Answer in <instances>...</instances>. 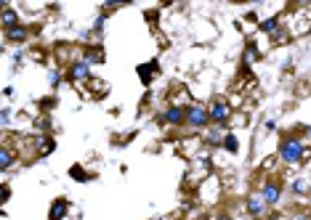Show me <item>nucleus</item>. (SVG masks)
I'll return each instance as SVG.
<instances>
[{"mask_svg": "<svg viewBox=\"0 0 311 220\" xmlns=\"http://www.w3.org/2000/svg\"><path fill=\"white\" fill-rule=\"evenodd\" d=\"M306 154H309V151H306V146H303L298 138H285V141H282L279 157L287 162V165H295V162H301Z\"/></svg>", "mask_w": 311, "mask_h": 220, "instance_id": "1", "label": "nucleus"}, {"mask_svg": "<svg viewBox=\"0 0 311 220\" xmlns=\"http://www.w3.org/2000/svg\"><path fill=\"white\" fill-rule=\"evenodd\" d=\"M186 122H189V127H205L207 122H210V109H205V106H197V104H191V106H186Z\"/></svg>", "mask_w": 311, "mask_h": 220, "instance_id": "2", "label": "nucleus"}, {"mask_svg": "<svg viewBox=\"0 0 311 220\" xmlns=\"http://www.w3.org/2000/svg\"><path fill=\"white\" fill-rule=\"evenodd\" d=\"M88 75H90V64H88L86 59H83V61H75V64L69 66V80H72V82L88 80Z\"/></svg>", "mask_w": 311, "mask_h": 220, "instance_id": "3", "label": "nucleus"}, {"mask_svg": "<svg viewBox=\"0 0 311 220\" xmlns=\"http://www.w3.org/2000/svg\"><path fill=\"white\" fill-rule=\"evenodd\" d=\"M229 117H231V106H229V104L218 101V104L210 106V122H218V125H224Z\"/></svg>", "mask_w": 311, "mask_h": 220, "instance_id": "4", "label": "nucleus"}, {"mask_svg": "<svg viewBox=\"0 0 311 220\" xmlns=\"http://www.w3.org/2000/svg\"><path fill=\"white\" fill-rule=\"evenodd\" d=\"M165 122H168V125H184V122H186V109H184V106H168Z\"/></svg>", "mask_w": 311, "mask_h": 220, "instance_id": "5", "label": "nucleus"}, {"mask_svg": "<svg viewBox=\"0 0 311 220\" xmlns=\"http://www.w3.org/2000/svg\"><path fill=\"white\" fill-rule=\"evenodd\" d=\"M261 196H263L266 204H276V202H279V183H266L263 191H261Z\"/></svg>", "mask_w": 311, "mask_h": 220, "instance_id": "6", "label": "nucleus"}, {"mask_svg": "<svg viewBox=\"0 0 311 220\" xmlns=\"http://www.w3.org/2000/svg\"><path fill=\"white\" fill-rule=\"evenodd\" d=\"M14 27H19V16H16L14 8H8V5H3V30H14Z\"/></svg>", "mask_w": 311, "mask_h": 220, "instance_id": "7", "label": "nucleus"}, {"mask_svg": "<svg viewBox=\"0 0 311 220\" xmlns=\"http://www.w3.org/2000/svg\"><path fill=\"white\" fill-rule=\"evenodd\" d=\"M155 72H157V61H149V64H141V66H138V77H141V82H144V85H149V82H152V77H155Z\"/></svg>", "mask_w": 311, "mask_h": 220, "instance_id": "8", "label": "nucleus"}, {"mask_svg": "<svg viewBox=\"0 0 311 220\" xmlns=\"http://www.w3.org/2000/svg\"><path fill=\"white\" fill-rule=\"evenodd\" d=\"M263 204H266V202H263V196H258V194H253L250 199H247V212H250V215H261L263 212Z\"/></svg>", "mask_w": 311, "mask_h": 220, "instance_id": "9", "label": "nucleus"}, {"mask_svg": "<svg viewBox=\"0 0 311 220\" xmlns=\"http://www.w3.org/2000/svg\"><path fill=\"white\" fill-rule=\"evenodd\" d=\"M64 215H67V202H64V199H56L53 204H51L48 218H51V220H61Z\"/></svg>", "mask_w": 311, "mask_h": 220, "instance_id": "10", "label": "nucleus"}, {"mask_svg": "<svg viewBox=\"0 0 311 220\" xmlns=\"http://www.w3.org/2000/svg\"><path fill=\"white\" fill-rule=\"evenodd\" d=\"M5 37H8L11 43H21V40H27V27H14V30H8L5 32Z\"/></svg>", "mask_w": 311, "mask_h": 220, "instance_id": "11", "label": "nucleus"}, {"mask_svg": "<svg viewBox=\"0 0 311 220\" xmlns=\"http://www.w3.org/2000/svg\"><path fill=\"white\" fill-rule=\"evenodd\" d=\"M261 30H263V32H269V35L279 32V19H276V16H271V19H266V21L261 24Z\"/></svg>", "mask_w": 311, "mask_h": 220, "instance_id": "12", "label": "nucleus"}, {"mask_svg": "<svg viewBox=\"0 0 311 220\" xmlns=\"http://www.w3.org/2000/svg\"><path fill=\"white\" fill-rule=\"evenodd\" d=\"M221 146H224V149H226V151H231V154H234V151H237V149H240V141H237V138H234V135H231V133H229V135H224V143H221Z\"/></svg>", "mask_w": 311, "mask_h": 220, "instance_id": "13", "label": "nucleus"}, {"mask_svg": "<svg viewBox=\"0 0 311 220\" xmlns=\"http://www.w3.org/2000/svg\"><path fill=\"white\" fill-rule=\"evenodd\" d=\"M11 162H14V154H11V149H3V151H0V167H3V170H8Z\"/></svg>", "mask_w": 311, "mask_h": 220, "instance_id": "14", "label": "nucleus"}, {"mask_svg": "<svg viewBox=\"0 0 311 220\" xmlns=\"http://www.w3.org/2000/svg\"><path fill=\"white\" fill-rule=\"evenodd\" d=\"M53 138H45L43 143H40V154H51V151H53Z\"/></svg>", "mask_w": 311, "mask_h": 220, "instance_id": "15", "label": "nucleus"}, {"mask_svg": "<svg viewBox=\"0 0 311 220\" xmlns=\"http://www.w3.org/2000/svg\"><path fill=\"white\" fill-rule=\"evenodd\" d=\"M72 178H75V180H88L90 175H88V173H83L80 167H72Z\"/></svg>", "mask_w": 311, "mask_h": 220, "instance_id": "16", "label": "nucleus"}, {"mask_svg": "<svg viewBox=\"0 0 311 220\" xmlns=\"http://www.w3.org/2000/svg\"><path fill=\"white\" fill-rule=\"evenodd\" d=\"M293 194H306V183H303V180H295V183H293Z\"/></svg>", "mask_w": 311, "mask_h": 220, "instance_id": "17", "label": "nucleus"}, {"mask_svg": "<svg viewBox=\"0 0 311 220\" xmlns=\"http://www.w3.org/2000/svg\"><path fill=\"white\" fill-rule=\"evenodd\" d=\"M207 143L218 146V143H224V138H221V135H218V133H210V135H207Z\"/></svg>", "mask_w": 311, "mask_h": 220, "instance_id": "18", "label": "nucleus"}, {"mask_svg": "<svg viewBox=\"0 0 311 220\" xmlns=\"http://www.w3.org/2000/svg\"><path fill=\"white\" fill-rule=\"evenodd\" d=\"M8 120H11V111L3 109V125H8Z\"/></svg>", "mask_w": 311, "mask_h": 220, "instance_id": "19", "label": "nucleus"}, {"mask_svg": "<svg viewBox=\"0 0 311 220\" xmlns=\"http://www.w3.org/2000/svg\"><path fill=\"white\" fill-rule=\"evenodd\" d=\"M295 220H311V218H309V215H298Z\"/></svg>", "mask_w": 311, "mask_h": 220, "instance_id": "20", "label": "nucleus"}, {"mask_svg": "<svg viewBox=\"0 0 311 220\" xmlns=\"http://www.w3.org/2000/svg\"><path fill=\"white\" fill-rule=\"evenodd\" d=\"M253 220H261V218H253Z\"/></svg>", "mask_w": 311, "mask_h": 220, "instance_id": "21", "label": "nucleus"}]
</instances>
